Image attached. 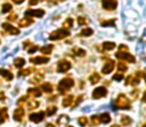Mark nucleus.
<instances>
[{
  "label": "nucleus",
  "mask_w": 146,
  "mask_h": 127,
  "mask_svg": "<svg viewBox=\"0 0 146 127\" xmlns=\"http://www.w3.org/2000/svg\"><path fill=\"white\" fill-rule=\"evenodd\" d=\"M114 106L117 109H129L130 108V101L125 95H119L114 102Z\"/></svg>",
  "instance_id": "1"
},
{
  "label": "nucleus",
  "mask_w": 146,
  "mask_h": 127,
  "mask_svg": "<svg viewBox=\"0 0 146 127\" xmlns=\"http://www.w3.org/2000/svg\"><path fill=\"white\" fill-rule=\"evenodd\" d=\"M75 85V81L74 79H63L59 83V85H58V89L61 93H65L67 91H69L73 85Z\"/></svg>",
  "instance_id": "2"
},
{
  "label": "nucleus",
  "mask_w": 146,
  "mask_h": 127,
  "mask_svg": "<svg viewBox=\"0 0 146 127\" xmlns=\"http://www.w3.org/2000/svg\"><path fill=\"white\" fill-rule=\"evenodd\" d=\"M143 73H141V71H137L134 75H129V77H127L126 81H125V85H137L140 83V79Z\"/></svg>",
  "instance_id": "3"
},
{
  "label": "nucleus",
  "mask_w": 146,
  "mask_h": 127,
  "mask_svg": "<svg viewBox=\"0 0 146 127\" xmlns=\"http://www.w3.org/2000/svg\"><path fill=\"white\" fill-rule=\"evenodd\" d=\"M68 36H70V32L67 29H59L50 35V40H60Z\"/></svg>",
  "instance_id": "4"
},
{
  "label": "nucleus",
  "mask_w": 146,
  "mask_h": 127,
  "mask_svg": "<svg viewBox=\"0 0 146 127\" xmlns=\"http://www.w3.org/2000/svg\"><path fill=\"white\" fill-rule=\"evenodd\" d=\"M115 57L119 60H122V61H126L128 63H135V58L134 56H132L131 54H129L128 52H117L115 54Z\"/></svg>",
  "instance_id": "5"
},
{
  "label": "nucleus",
  "mask_w": 146,
  "mask_h": 127,
  "mask_svg": "<svg viewBox=\"0 0 146 127\" xmlns=\"http://www.w3.org/2000/svg\"><path fill=\"white\" fill-rule=\"evenodd\" d=\"M106 95H108V89L104 87H96V89H94L92 95V98L98 99V98L104 97Z\"/></svg>",
  "instance_id": "6"
},
{
  "label": "nucleus",
  "mask_w": 146,
  "mask_h": 127,
  "mask_svg": "<svg viewBox=\"0 0 146 127\" xmlns=\"http://www.w3.org/2000/svg\"><path fill=\"white\" fill-rule=\"evenodd\" d=\"M102 8L108 11H112L116 8L117 1L116 0H102Z\"/></svg>",
  "instance_id": "7"
},
{
  "label": "nucleus",
  "mask_w": 146,
  "mask_h": 127,
  "mask_svg": "<svg viewBox=\"0 0 146 127\" xmlns=\"http://www.w3.org/2000/svg\"><path fill=\"white\" fill-rule=\"evenodd\" d=\"M114 67H115L114 61L108 60V62L106 63V65H104V67L102 69V73H104V75H108V73H110L112 71H113Z\"/></svg>",
  "instance_id": "8"
},
{
  "label": "nucleus",
  "mask_w": 146,
  "mask_h": 127,
  "mask_svg": "<svg viewBox=\"0 0 146 127\" xmlns=\"http://www.w3.org/2000/svg\"><path fill=\"white\" fill-rule=\"evenodd\" d=\"M72 67V65L70 62H68V61H61L59 64H58V71L59 73H66V71H68Z\"/></svg>",
  "instance_id": "9"
},
{
  "label": "nucleus",
  "mask_w": 146,
  "mask_h": 127,
  "mask_svg": "<svg viewBox=\"0 0 146 127\" xmlns=\"http://www.w3.org/2000/svg\"><path fill=\"white\" fill-rule=\"evenodd\" d=\"M45 14V11L42 9H37V10H28L27 12L25 13L26 17H42L43 15Z\"/></svg>",
  "instance_id": "10"
},
{
  "label": "nucleus",
  "mask_w": 146,
  "mask_h": 127,
  "mask_svg": "<svg viewBox=\"0 0 146 127\" xmlns=\"http://www.w3.org/2000/svg\"><path fill=\"white\" fill-rule=\"evenodd\" d=\"M2 27H3V29L5 30V31H7L8 33H10V34H12V35L19 34V30H18L17 28L13 27L11 24L4 23V24H2Z\"/></svg>",
  "instance_id": "11"
},
{
  "label": "nucleus",
  "mask_w": 146,
  "mask_h": 127,
  "mask_svg": "<svg viewBox=\"0 0 146 127\" xmlns=\"http://www.w3.org/2000/svg\"><path fill=\"white\" fill-rule=\"evenodd\" d=\"M30 62L35 64V65H41V64H46L47 62H49V58H47V57H36V58L31 59Z\"/></svg>",
  "instance_id": "12"
},
{
  "label": "nucleus",
  "mask_w": 146,
  "mask_h": 127,
  "mask_svg": "<svg viewBox=\"0 0 146 127\" xmlns=\"http://www.w3.org/2000/svg\"><path fill=\"white\" fill-rule=\"evenodd\" d=\"M45 114L44 112H38V113H33L30 115V119L32 120V121L34 122H40L43 120V118H44Z\"/></svg>",
  "instance_id": "13"
},
{
  "label": "nucleus",
  "mask_w": 146,
  "mask_h": 127,
  "mask_svg": "<svg viewBox=\"0 0 146 127\" xmlns=\"http://www.w3.org/2000/svg\"><path fill=\"white\" fill-rule=\"evenodd\" d=\"M0 75L5 77L7 81H11V79H13V73H12L11 71H7V69H0Z\"/></svg>",
  "instance_id": "14"
},
{
  "label": "nucleus",
  "mask_w": 146,
  "mask_h": 127,
  "mask_svg": "<svg viewBox=\"0 0 146 127\" xmlns=\"http://www.w3.org/2000/svg\"><path fill=\"white\" fill-rule=\"evenodd\" d=\"M100 120L102 123H110V120H111V118H110V115L108 113V112H104V113H102V115L100 116Z\"/></svg>",
  "instance_id": "15"
},
{
  "label": "nucleus",
  "mask_w": 146,
  "mask_h": 127,
  "mask_svg": "<svg viewBox=\"0 0 146 127\" xmlns=\"http://www.w3.org/2000/svg\"><path fill=\"white\" fill-rule=\"evenodd\" d=\"M102 48L104 51H111L115 48V43L113 42H104L102 44Z\"/></svg>",
  "instance_id": "16"
},
{
  "label": "nucleus",
  "mask_w": 146,
  "mask_h": 127,
  "mask_svg": "<svg viewBox=\"0 0 146 127\" xmlns=\"http://www.w3.org/2000/svg\"><path fill=\"white\" fill-rule=\"evenodd\" d=\"M28 93L29 95H32L33 96H36V97H38V96H41V89H38V87H32V89H28Z\"/></svg>",
  "instance_id": "17"
},
{
  "label": "nucleus",
  "mask_w": 146,
  "mask_h": 127,
  "mask_svg": "<svg viewBox=\"0 0 146 127\" xmlns=\"http://www.w3.org/2000/svg\"><path fill=\"white\" fill-rule=\"evenodd\" d=\"M100 77L98 73H94L90 77V81L92 85H96V83H98V81H100Z\"/></svg>",
  "instance_id": "18"
},
{
  "label": "nucleus",
  "mask_w": 146,
  "mask_h": 127,
  "mask_svg": "<svg viewBox=\"0 0 146 127\" xmlns=\"http://www.w3.org/2000/svg\"><path fill=\"white\" fill-rule=\"evenodd\" d=\"M100 25L102 27H114L115 26V19H111V20H104L100 23Z\"/></svg>",
  "instance_id": "19"
},
{
  "label": "nucleus",
  "mask_w": 146,
  "mask_h": 127,
  "mask_svg": "<svg viewBox=\"0 0 146 127\" xmlns=\"http://www.w3.org/2000/svg\"><path fill=\"white\" fill-rule=\"evenodd\" d=\"M23 115H24V111H23V109H21V108L16 109L15 112H14V118H15V120H18V121H20V120L22 119Z\"/></svg>",
  "instance_id": "20"
},
{
  "label": "nucleus",
  "mask_w": 146,
  "mask_h": 127,
  "mask_svg": "<svg viewBox=\"0 0 146 127\" xmlns=\"http://www.w3.org/2000/svg\"><path fill=\"white\" fill-rule=\"evenodd\" d=\"M73 52H74V54L78 57H85L86 54H87V52L82 48H74Z\"/></svg>",
  "instance_id": "21"
},
{
  "label": "nucleus",
  "mask_w": 146,
  "mask_h": 127,
  "mask_svg": "<svg viewBox=\"0 0 146 127\" xmlns=\"http://www.w3.org/2000/svg\"><path fill=\"white\" fill-rule=\"evenodd\" d=\"M53 48H54L53 45H47V46H44L43 48H41L40 51H41V53H43V54L49 55L53 51Z\"/></svg>",
  "instance_id": "22"
},
{
  "label": "nucleus",
  "mask_w": 146,
  "mask_h": 127,
  "mask_svg": "<svg viewBox=\"0 0 146 127\" xmlns=\"http://www.w3.org/2000/svg\"><path fill=\"white\" fill-rule=\"evenodd\" d=\"M73 99H74V96L73 95H68V96H66L65 98H64V100H63V105L64 106H70L72 103H73Z\"/></svg>",
  "instance_id": "23"
},
{
  "label": "nucleus",
  "mask_w": 146,
  "mask_h": 127,
  "mask_svg": "<svg viewBox=\"0 0 146 127\" xmlns=\"http://www.w3.org/2000/svg\"><path fill=\"white\" fill-rule=\"evenodd\" d=\"M33 23V20L30 19L29 17H25L24 19H22L21 21L19 22V25L21 26V27H25V26H29L30 24Z\"/></svg>",
  "instance_id": "24"
},
{
  "label": "nucleus",
  "mask_w": 146,
  "mask_h": 127,
  "mask_svg": "<svg viewBox=\"0 0 146 127\" xmlns=\"http://www.w3.org/2000/svg\"><path fill=\"white\" fill-rule=\"evenodd\" d=\"M41 89H42L44 91H46V93H52V91H53L52 85H51V83H43V85H41Z\"/></svg>",
  "instance_id": "25"
},
{
  "label": "nucleus",
  "mask_w": 146,
  "mask_h": 127,
  "mask_svg": "<svg viewBox=\"0 0 146 127\" xmlns=\"http://www.w3.org/2000/svg\"><path fill=\"white\" fill-rule=\"evenodd\" d=\"M69 120H70L69 116H67V115H61L59 117V119H58V124H60V125H64V124L68 123V122H69Z\"/></svg>",
  "instance_id": "26"
},
{
  "label": "nucleus",
  "mask_w": 146,
  "mask_h": 127,
  "mask_svg": "<svg viewBox=\"0 0 146 127\" xmlns=\"http://www.w3.org/2000/svg\"><path fill=\"white\" fill-rule=\"evenodd\" d=\"M14 64H15L16 67H22L26 64V61L24 60L23 58H17L15 61H14Z\"/></svg>",
  "instance_id": "27"
},
{
  "label": "nucleus",
  "mask_w": 146,
  "mask_h": 127,
  "mask_svg": "<svg viewBox=\"0 0 146 127\" xmlns=\"http://www.w3.org/2000/svg\"><path fill=\"white\" fill-rule=\"evenodd\" d=\"M131 122H132V119H131L129 116H122V118H121V124L124 126H127L129 125V124H131Z\"/></svg>",
  "instance_id": "28"
},
{
  "label": "nucleus",
  "mask_w": 146,
  "mask_h": 127,
  "mask_svg": "<svg viewBox=\"0 0 146 127\" xmlns=\"http://www.w3.org/2000/svg\"><path fill=\"white\" fill-rule=\"evenodd\" d=\"M74 20L72 18H68L65 22H64V29H70V28L73 27Z\"/></svg>",
  "instance_id": "29"
},
{
  "label": "nucleus",
  "mask_w": 146,
  "mask_h": 127,
  "mask_svg": "<svg viewBox=\"0 0 146 127\" xmlns=\"http://www.w3.org/2000/svg\"><path fill=\"white\" fill-rule=\"evenodd\" d=\"M92 34H94V30L90 29V28H86V29H84L81 32V36H85V37L92 36Z\"/></svg>",
  "instance_id": "30"
},
{
  "label": "nucleus",
  "mask_w": 146,
  "mask_h": 127,
  "mask_svg": "<svg viewBox=\"0 0 146 127\" xmlns=\"http://www.w3.org/2000/svg\"><path fill=\"white\" fill-rule=\"evenodd\" d=\"M127 65H125L124 63H122V62H119L118 64H117V69H118L119 71H127Z\"/></svg>",
  "instance_id": "31"
},
{
  "label": "nucleus",
  "mask_w": 146,
  "mask_h": 127,
  "mask_svg": "<svg viewBox=\"0 0 146 127\" xmlns=\"http://www.w3.org/2000/svg\"><path fill=\"white\" fill-rule=\"evenodd\" d=\"M6 117H7V112H6V108H4L0 111V124L3 123Z\"/></svg>",
  "instance_id": "32"
},
{
  "label": "nucleus",
  "mask_w": 146,
  "mask_h": 127,
  "mask_svg": "<svg viewBox=\"0 0 146 127\" xmlns=\"http://www.w3.org/2000/svg\"><path fill=\"white\" fill-rule=\"evenodd\" d=\"M11 9H12L11 4H9V3L3 4V6H2V13H7V12H9Z\"/></svg>",
  "instance_id": "33"
},
{
  "label": "nucleus",
  "mask_w": 146,
  "mask_h": 127,
  "mask_svg": "<svg viewBox=\"0 0 146 127\" xmlns=\"http://www.w3.org/2000/svg\"><path fill=\"white\" fill-rule=\"evenodd\" d=\"M92 124H94V125H98V123H100V116L98 115H94V116H92Z\"/></svg>",
  "instance_id": "34"
},
{
  "label": "nucleus",
  "mask_w": 146,
  "mask_h": 127,
  "mask_svg": "<svg viewBox=\"0 0 146 127\" xmlns=\"http://www.w3.org/2000/svg\"><path fill=\"white\" fill-rule=\"evenodd\" d=\"M112 79L113 81H122L123 79V75L122 73H115V75L112 77Z\"/></svg>",
  "instance_id": "35"
},
{
  "label": "nucleus",
  "mask_w": 146,
  "mask_h": 127,
  "mask_svg": "<svg viewBox=\"0 0 146 127\" xmlns=\"http://www.w3.org/2000/svg\"><path fill=\"white\" fill-rule=\"evenodd\" d=\"M56 111H57L56 106H50V107L48 108V112H47V113H48V115H53Z\"/></svg>",
  "instance_id": "36"
},
{
  "label": "nucleus",
  "mask_w": 146,
  "mask_h": 127,
  "mask_svg": "<svg viewBox=\"0 0 146 127\" xmlns=\"http://www.w3.org/2000/svg\"><path fill=\"white\" fill-rule=\"evenodd\" d=\"M87 123H88V119L86 117H81L79 119V124L81 126H86L87 125Z\"/></svg>",
  "instance_id": "37"
},
{
  "label": "nucleus",
  "mask_w": 146,
  "mask_h": 127,
  "mask_svg": "<svg viewBox=\"0 0 146 127\" xmlns=\"http://www.w3.org/2000/svg\"><path fill=\"white\" fill-rule=\"evenodd\" d=\"M78 22H79L80 25H86V23H87V19H86L85 17H83V16H80V17L78 18Z\"/></svg>",
  "instance_id": "38"
},
{
  "label": "nucleus",
  "mask_w": 146,
  "mask_h": 127,
  "mask_svg": "<svg viewBox=\"0 0 146 127\" xmlns=\"http://www.w3.org/2000/svg\"><path fill=\"white\" fill-rule=\"evenodd\" d=\"M31 69H25V71H21L19 73V75H30L31 73Z\"/></svg>",
  "instance_id": "39"
},
{
  "label": "nucleus",
  "mask_w": 146,
  "mask_h": 127,
  "mask_svg": "<svg viewBox=\"0 0 146 127\" xmlns=\"http://www.w3.org/2000/svg\"><path fill=\"white\" fill-rule=\"evenodd\" d=\"M118 49L121 52H127V46H125V45H120Z\"/></svg>",
  "instance_id": "40"
},
{
  "label": "nucleus",
  "mask_w": 146,
  "mask_h": 127,
  "mask_svg": "<svg viewBox=\"0 0 146 127\" xmlns=\"http://www.w3.org/2000/svg\"><path fill=\"white\" fill-rule=\"evenodd\" d=\"M37 48H38V47H36V46L31 47V49H30L29 51H28V53H29V54H32V53H35L37 50H38V49H37Z\"/></svg>",
  "instance_id": "41"
},
{
  "label": "nucleus",
  "mask_w": 146,
  "mask_h": 127,
  "mask_svg": "<svg viewBox=\"0 0 146 127\" xmlns=\"http://www.w3.org/2000/svg\"><path fill=\"white\" fill-rule=\"evenodd\" d=\"M82 100H83V95H80L79 97H78V99L76 100V102H75V105L74 106H76V105H78V104L80 103V102L82 101Z\"/></svg>",
  "instance_id": "42"
},
{
  "label": "nucleus",
  "mask_w": 146,
  "mask_h": 127,
  "mask_svg": "<svg viewBox=\"0 0 146 127\" xmlns=\"http://www.w3.org/2000/svg\"><path fill=\"white\" fill-rule=\"evenodd\" d=\"M29 3H30V5H36V4L38 3V0H30Z\"/></svg>",
  "instance_id": "43"
},
{
  "label": "nucleus",
  "mask_w": 146,
  "mask_h": 127,
  "mask_svg": "<svg viewBox=\"0 0 146 127\" xmlns=\"http://www.w3.org/2000/svg\"><path fill=\"white\" fill-rule=\"evenodd\" d=\"M4 98H5V96H4V93H0V100H3Z\"/></svg>",
  "instance_id": "44"
},
{
  "label": "nucleus",
  "mask_w": 146,
  "mask_h": 127,
  "mask_svg": "<svg viewBox=\"0 0 146 127\" xmlns=\"http://www.w3.org/2000/svg\"><path fill=\"white\" fill-rule=\"evenodd\" d=\"M14 2H15V3H17V4H21L22 2L24 1V0H13Z\"/></svg>",
  "instance_id": "45"
},
{
  "label": "nucleus",
  "mask_w": 146,
  "mask_h": 127,
  "mask_svg": "<svg viewBox=\"0 0 146 127\" xmlns=\"http://www.w3.org/2000/svg\"><path fill=\"white\" fill-rule=\"evenodd\" d=\"M142 100H143V101H144V102H146V91H144V93H143Z\"/></svg>",
  "instance_id": "46"
},
{
  "label": "nucleus",
  "mask_w": 146,
  "mask_h": 127,
  "mask_svg": "<svg viewBox=\"0 0 146 127\" xmlns=\"http://www.w3.org/2000/svg\"><path fill=\"white\" fill-rule=\"evenodd\" d=\"M9 20H15L16 19V15H12V17H8Z\"/></svg>",
  "instance_id": "47"
},
{
  "label": "nucleus",
  "mask_w": 146,
  "mask_h": 127,
  "mask_svg": "<svg viewBox=\"0 0 146 127\" xmlns=\"http://www.w3.org/2000/svg\"><path fill=\"white\" fill-rule=\"evenodd\" d=\"M47 127H54V125H52V124H48Z\"/></svg>",
  "instance_id": "48"
},
{
  "label": "nucleus",
  "mask_w": 146,
  "mask_h": 127,
  "mask_svg": "<svg viewBox=\"0 0 146 127\" xmlns=\"http://www.w3.org/2000/svg\"><path fill=\"white\" fill-rule=\"evenodd\" d=\"M111 127H119V126L118 125H112Z\"/></svg>",
  "instance_id": "49"
},
{
  "label": "nucleus",
  "mask_w": 146,
  "mask_h": 127,
  "mask_svg": "<svg viewBox=\"0 0 146 127\" xmlns=\"http://www.w3.org/2000/svg\"><path fill=\"white\" fill-rule=\"evenodd\" d=\"M142 127H146V123H144V124H143V126Z\"/></svg>",
  "instance_id": "50"
},
{
  "label": "nucleus",
  "mask_w": 146,
  "mask_h": 127,
  "mask_svg": "<svg viewBox=\"0 0 146 127\" xmlns=\"http://www.w3.org/2000/svg\"><path fill=\"white\" fill-rule=\"evenodd\" d=\"M145 83H146V75H145Z\"/></svg>",
  "instance_id": "51"
}]
</instances>
